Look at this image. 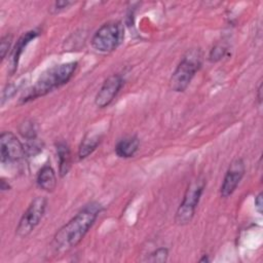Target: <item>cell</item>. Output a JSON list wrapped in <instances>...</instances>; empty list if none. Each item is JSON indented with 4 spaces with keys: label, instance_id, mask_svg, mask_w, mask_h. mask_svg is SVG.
<instances>
[{
    "label": "cell",
    "instance_id": "1",
    "mask_svg": "<svg viewBox=\"0 0 263 263\" xmlns=\"http://www.w3.org/2000/svg\"><path fill=\"white\" fill-rule=\"evenodd\" d=\"M103 211V206L96 201L84 205L70 221L62 226L54 234L51 248L55 253H65L75 248L95 224Z\"/></svg>",
    "mask_w": 263,
    "mask_h": 263
},
{
    "label": "cell",
    "instance_id": "2",
    "mask_svg": "<svg viewBox=\"0 0 263 263\" xmlns=\"http://www.w3.org/2000/svg\"><path fill=\"white\" fill-rule=\"evenodd\" d=\"M78 67L77 62H68L54 65L46 69L36 82L21 98V103H27L37 98L46 96L57 88L65 85L74 76Z\"/></svg>",
    "mask_w": 263,
    "mask_h": 263
},
{
    "label": "cell",
    "instance_id": "3",
    "mask_svg": "<svg viewBox=\"0 0 263 263\" xmlns=\"http://www.w3.org/2000/svg\"><path fill=\"white\" fill-rule=\"evenodd\" d=\"M202 64V53L199 48L188 49L182 57L170 78V88L176 92H183L190 84Z\"/></svg>",
    "mask_w": 263,
    "mask_h": 263
},
{
    "label": "cell",
    "instance_id": "4",
    "mask_svg": "<svg viewBox=\"0 0 263 263\" xmlns=\"http://www.w3.org/2000/svg\"><path fill=\"white\" fill-rule=\"evenodd\" d=\"M124 39V26L119 21H110L102 25L90 39L91 47L102 53L115 50Z\"/></svg>",
    "mask_w": 263,
    "mask_h": 263
},
{
    "label": "cell",
    "instance_id": "5",
    "mask_svg": "<svg viewBox=\"0 0 263 263\" xmlns=\"http://www.w3.org/2000/svg\"><path fill=\"white\" fill-rule=\"evenodd\" d=\"M205 187V180L203 177H197L188 185L183 200L180 203L176 215L175 222L180 226L189 224L195 214L196 206L200 200L202 192Z\"/></svg>",
    "mask_w": 263,
    "mask_h": 263
},
{
    "label": "cell",
    "instance_id": "6",
    "mask_svg": "<svg viewBox=\"0 0 263 263\" xmlns=\"http://www.w3.org/2000/svg\"><path fill=\"white\" fill-rule=\"evenodd\" d=\"M46 205L47 200L43 196H37L31 201L16 226L15 233L18 237H27L36 228L45 213Z\"/></svg>",
    "mask_w": 263,
    "mask_h": 263
},
{
    "label": "cell",
    "instance_id": "7",
    "mask_svg": "<svg viewBox=\"0 0 263 263\" xmlns=\"http://www.w3.org/2000/svg\"><path fill=\"white\" fill-rule=\"evenodd\" d=\"M25 145L11 132H2L0 135V158L2 164L20 162L26 157Z\"/></svg>",
    "mask_w": 263,
    "mask_h": 263
},
{
    "label": "cell",
    "instance_id": "8",
    "mask_svg": "<svg viewBox=\"0 0 263 263\" xmlns=\"http://www.w3.org/2000/svg\"><path fill=\"white\" fill-rule=\"evenodd\" d=\"M246 173V164L241 158L234 159L227 168L223 179L220 194L222 197H229L237 188Z\"/></svg>",
    "mask_w": 263,
    "mask_h": 263
},
{
    "label": "cell",
    "instance_id": "9",
    "mask_svg": "<svg viewBox=\"0 0 263 263\" xmlns=\"http://www.w3.org/2000/svg\"><path fill=\"white\" fill-rule=\"evenodd\" d=\"M123 85V78L119 74L110 75L102 84L95 98V104L98 108L108 107Z\"/></svg>",
    "mask_w": 263,
    "mask_h": 263
},
{
    "label": "cell",
    "instance_id": "10",
    "mask_svg": "<svg viewBox=\"0 0 263 263\" xmlns=\"http://www.w3.org/2000/svg\"><path fill=\"white\" fill-rule=\"evenodd\" d=\"M39 35L38 30H31L26 32L24 35H22L18 40L16 41L12 51H11V60H10V74H13L17 68L20 58L24 51V49L27 47V45L34 40Z\"/></svg>",
    "mask_w": 263,
    "mask_h": 263
},
{
    "label": "cell",
    "instance_id": "11",
    "mask_svg": "<svg viewBox=\"0 0 263 263\" xmlns=\"http://www.w3.org/2000/svg\"><path fill=\"white\" fill-rule=\"evenodd\" d=\"M140 148V140L136 136L125 137L117 142L115 145V153L121 158L133 157Z\"/></svg>",
    "mask_w": 263,
    "mask_h": 263
},
{
    "label": "cell",
    "instance_id": "12",
    "mask_svg": "<svg viewBox=\"0 0 263 263\" xmlns=\"http://www.w3.org/2000/svg\"><path fill=\"white\" fill-rule=\"evenodd\" d=\"M57 182L54 170L49 164L43 165L36 177L38 187L46 192H52L57 187Z\"/></svg>",
    "mask_w": 263,
    "mask_h": 263
},
{
    "label": "cell",
    "instance_id": "13",
    "mask_svg": "<svg viewBox=\"0 0 263 263\" xmlns=\"http://www.w3.org/2000/svg\"><path fill=\"white\" fill-rule=\"evenodd\" d=\"M55 150L59 161V174L61 177H65L71 168L70 147L65 141H60L55 144Z\"/></svg>",
    "mask_w": 263,
    "mask_h": 263
},
{
    "label": "cell",
    "instance_id": "14",
    "mask_svg": "<svg viewBox=\"0 0 263 263\" xmlns=\"http://www.w3.org/2000/svg\"><path fill=\"white\" fill-rule=\"evenodd\" d=\"M102 141V136L99 134H88L86 135L78 148V158L79 159H84L87 156H89L100 145Z\"/></svg>",
    "mask_w": 263,
    "mask_h": 263
},
{
    "label": "cell",
    "instance_id": "15",
    "mask_svg": "<svg viewBox=\"0 0 263 263\" xmlns=\"http://www.w3.org/2000/svg\"><path fill=\"white\" fill-rule=\"evenodd\" d=\"M20 134L26 139V140H32L37 138V130L36 125L32 120H25L21 123L18 127Z\"/></svg>",
    "mask_w": 263,
    "mask_h": 263
},
{
    "label": "cell",
    "instance_id": "16",
    "mask_svg": "<svg viewBox=\"0 0 263 263\" xmlns=\"http://www.w3.org/2000/svg\"><path fill=\"white\" fill-rule=\"evenodd\" d=\"M43 144L37 140V138L32 140H27L25 144V150L27 156H34L42 151Z\"/></svg>",
    "mask_w": 263,
    "mask_h": 263
},
{
    "label": "cell",
    "instance_id": "17",
    "mask_svg": "<svg viewBox=\"0 0 263 263\" xmlns=\"http://www.w3.org/2000/svg\"><path fill=\"white\" fill-rule=\"evenodd\" d=\"M167 257H168V250L166 248H158L149 255V257L147 258V261L165 262L167 260Z\"/></svg>",
    "mask_w": 263,
    "mask_h": 263
},
{
    "label": "cell",
    "instance_id": "18",
    "mask_svg": "<svg viewBox=\"0 0 263 263\" xmlns=\"http://www.w3.org/2000/svg\"><path fill=\"white\" fill-rule=\"evenodd\" d=\"M11 43H12V35L11 34H6L4 35L2 38H1V41H0V55H1V61H3L9 49H10V46H11Z\"/></svg>",
    "mask_w": 263,
    "mask_h": 263
},
{
    "label": "cell",
    "instance_id": "19",
    "mask_svg": "<svg viewBox=\"0 0 263 263\" xmlns=\"http://www.w3.org/2000/svg\"><path fill=\"white\" fill-rule=\"evenodd\" d=\"M225 52H226V47H224L222 45H216L215 47L212 48L210 55H209V60L211 62H217L224 57Z\"/></svg>",
    "mask_w": 263,
    "mask_h": 263
},
{
    "label": "cell",
    "instance_id": "20",
    "mask_svg": "<svg viewBox=\"0 0 263 263\" xmlns=\"http://www.w3.org/2000/svg\"><path fill=\"white\" fill-rule=\"evenodd\" d=\"M75 2L73 1H68V0H62V1H55L51 8H50V11L51 13H59L61 11H64L65 9H67L68 7H70L71 5H73Z\"/></svg>",
    "mask_w": 263,
    "mask_h": 263
},
{
    "label": "cell",
    "instance_id": "21",
    "mask_svg": "<svg viewBox=\"0 0 263 263\" xmlns=\"http://www.w3.org/2000/svg\"><path fill=\"white\" fill-rule=\"evenodd\" d=\"M255 209L256 211L261 215L262 214V209H263V201H262V192L258 193L257 196L255 197Z\"/></svg>",
    "mask_w": 263,
    "mask_h": 263
},
{
    "label": "cell",
    "instance_id": "22",
    "mask_svg": "<svg viewBox=\"0 0 263 263\" xmlns=\"http://www.w3.org/2000/svg\"><path fill=\"white\" fill-rule=\"evenodd\" d=\"M0 189L1 191H5V190H9L10 189V185L8 183H6V181L4 179H1V185H0Z\"/></svg>",
    "mask_w": 263,
    "mask_h": 263
},
{
    "label": "cell",
    "instance_id": "23",
    "mask_svg": "<svg viewBox=\"0 0 263 263\" xmlns=\"http://www.w3.org/2000/svg\"><path fill=\"white\" fill-rule=\"evenodd\" d=\"M261 92H262V83L260 82V83H259V86H258V89H257V98H258L259 104H261V101H262V96H261Z\"/></svg>",
    "mask_w": 263,
    "mask_h": 263
},
{
    "label": "cell",
    "instance_id": "24",
    "mask_svg": "<svg viewBox=\"0 0 263 263\" xmlns=\"http://www.w3.org/2000/svg\"><path fill=\"white\" fill-rule=\"evenodd\" d=\"M199 262H210V259H209L208 255H203V257L199 260Z\"/></svg>",
    "mask_w": 263,
    "mask_h": 263
}]
</instances>
